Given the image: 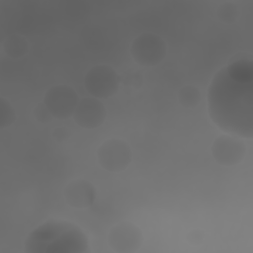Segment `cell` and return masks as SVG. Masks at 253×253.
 I'll return each instance as SVG.
<instances>
[{
	"label": "cell",
	"mask_w": 253,
	"mask_h": 253,
	"mask_svg": "<svg viewBox=\"0 0 253 253\" xmlns=\"http://www.w3.org/2000/svg\"><path fill=\"white\" fill-rule=\"evenodd\" d=\"M208 113L226 134L253 137V61L240 58L221 68L207 93Z\"/></svg>",
	"instance_id": "obj_1"
},
{
	"label": "cell",
	"mask_w": 253,
	"mask_h": 253,
	"mask_svg": "<svg viewBox=\"0 0 253 253\" xmlns=\"http://www.w3.org/2000/svg\"><path fill=\"white\" fill-rule=\"evenodd\" d=\"M28 253H85L89 242L82 229L65 220H50L37 226L25 240Z\"/></svg>",
	"instance_id": "obj_2"
},
{
	"label": "cell",
	"mask_w": 253,
	"mask_h": 253,
	"mask_svg": "<svg viewBox=\"0 0 253 253\" xmlns=\"http://www.w3.org/2000/svg\"><path fill=\"white\" fill-rule=\"evenodd\" d=\"M167 44L158 35L143 33L137 36L130 46L132 58L142 66H155L165 57Z\"/></svg>",
	"instance_id": "obj_3"
},
{
	"label": "cell",
	"mask_w": 253,
	"mask_h": 253,
	"mask_svg": "<svg viewBox=\"0 0 253 253\" xmlns=\"http://www.w3.org/2000/svg\"><path fill=\"white\" fill-rule=\"evenodd\" d=\"M132 153L128 144L118 138L104 141L97 149L100 166L109 172H121L128 167Z\"/></svg>",
	"instance_id": "obj_4"
},
{
	"label": "cell",
	"mask_w": 253,
	"mask_h": 253,
	"mask_svg": "<svg viewBox=\"0 0 253 253\" xmlns=\"http://www.w3.org/2000/svg\"><path fill=\"white\" fill-rule=\"evenodd\" d=\"M120 83V77L114 68L108 65H96L85 75L84 85L88 93L97 99L113 96Z\"/></svg>",
	"instance_id": "obj_5"
},
{
	"label": "cell",
	"mask_w": 253,
	"mask_h": 253,
	"mask_svg": "<svg viewBox=\"0 0 253 253\" xmlns=\"http://www.w3.org/2000/svg\"><path fill=\"white\" fill-rule=\"evenodd\" d=\"M78 101L75 90L68 85H56L51 87L43 98V104L52 117L57 119L72 117Z\"/></svg>",
	"instance_id": "obj_6"
},
{
	"label": "cell",
	"mask_w": 253,
	"mask_h": 253,
	"mask_svg": "<svg viewBox=\"0 0 253 253\" xmlns=\"http://www.w3.org/2000/svg\"><path fill=\"white\" fill-rule=\"evenodd\" d=\"M108 243L115 252H135L142 243V233L135 224L121 222L111 228Z\"/></svg>",
	"instance_id": "obj_7"
},
{
	"label": "cell",
	"mask_w": 253,
	"mask_h": 253,
	"mask_svg": "<svg viewBox=\"0 0 253 253\" xmlns=\"http://www.w3.org/2000/svg\"><path fill=\"white\" fill-rule=\"evenodd\" d=\"M213 159L222 166H233L240 163L246 154V147L237 136L223 134L215 138L211 146Z\"/></svg>",
	"instance_id": "obj_8"
},
{
	"label": "cell",
	"mask_w": 253,
	"mask_h": 253,
	"mask_svg": "<svg viewBox=\"0 0 253 253\" xmlns=\"http://www.w3.org/2000/svg\"><path fill=\"white\" fill-rule=\"evenodd\" d=\"M106 116V108L100 99L86 97L78 101L72 117L79 126L84 128H95L104 123Z\"/></svg>",
	"instance_id": "obj_9"
},
{
	"label": "cell",
	"mask_w": 253,
	"mask_h": 253,
	"mask_svg": "<svg viewBox=\"0 0 253 253\" xmlns=\"http://www.w3.org/2000/svg\"><path fill=\"white\" fill-rule=\"evenodd\" d=\"M63 195L65 201L70 207L84 209L93 204L96 197V191L89 181L77 179L66 185Z\"/></svg>",
	"instance_id": "obj_10"
},
{
	"label": "cell",
	"mask_w": 253,
	"mask_h": 253,
	"mask_svg": "<svg viewBox=\"0 0 253 253\" xmlns=\"http://www.w3.org/2000/svg\"><path fill=\"white\" fill-rule=\"evenodd\" d=\"M3 48L9 57L19 58L28 52V42L25 38L19 35H12L5 40Z\"/></svg>",
	"instance_id": "obj_11"
},
{
	"label": "cell",
	"mask_w": 253,
	"mask_h": 253,
	"mask_svg": "<svg viewBox=\"0 0 253 253\" xmlns=\"http://www.w3.org/2000/svg\"><path fill=\"white\" fill-rule=\"evenodd\" d=\"M178 99L184 107L193 108L199 104L201 100V93L195 86H184L179 91Z\"/></svg>",
	"instance_id": "obj_12"
},
{
	"label": "cell",
	"mask_w": 253,
	"mask_h": 253,
	"mask_svg": "<svg viewBox=\"0 0 253 253\" xmlns=\"http://www.w3.org/2000/svg\"><path fill=\"white\" fill-rule=\"evenodd\" d=\"M16 119V114L14 112L13 107L10 105V103L4 99L1 98V104H0V126L2 128L7 127L13 124V122Z\"/></svg>",
	"instance_id": "obj_13"
},
{
	"label": "cell",
	"mask_w": 253,
	"mask_h": 253,
	"mask_svg": "<svg viewBox=\"0 0 253 253\" xmlns=\"http://www.w3.org/2000/svg\"><path fill=\"white\" fill-rule=\"evenodd\" d=\"M34 114H35L36 119L40 122H48L53 118L52 115L50 114V112L47 110V108L45 107V105L43 103L39 104L35 108Z\"/></svg>",
	"instance_id": "obj_14"
},
{
	"label": "cell",
	"mask_w": 253,
	"mask_h": 253,
	"mask_svg": "<svg viewBox=\"0 0 253 253\" xmlns=\"http://www.w3.org/2000/svg\"><path fill=\"white\" fill-rule=\"evenodd\" d=\"M218 14H219L220 19H222V20H224L226 22H231L232 21L231 18L236 16L234 7H232V5L229 4V3H226L225 5L221 6L220 9H219Z\"/></svg>",
	"instance_id": "obj_15"
},
{
	"label": "cell",
	"mask_w": 253,
	"mask_h": 253,
	"mask_svg": "<svg viewBox=\"0 0 253 253\" xmlns=\"http://www.w3.org/2000/svg\"><path fill=\"white\" fill-rule=\"evenodd\" d=\"M69 132L66 128H57L56 130H54V137L59 140V141H62V140H65L68 136H69Z\"/></svg>",
	"instance_id": "obj_16"
}]
</instances>
